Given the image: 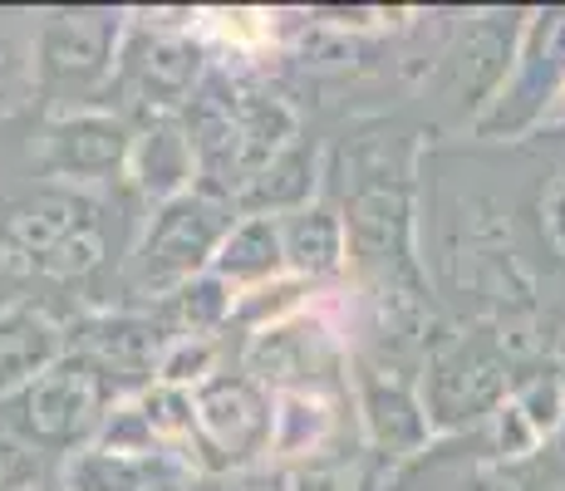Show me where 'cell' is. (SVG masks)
Returning a JSON list of instances; mask_svg holds the SVG:
<instances>
[{"label":"cell","mask_w":565,"mask_h":491,"mask_svg":"<svg viewBox=\"0 0 565 491\" xmlns=\"http://www.w3.org/2000/svg\"><path fill=\"white\" fill-rule=\"evenodd\" d=\"M108 266V212L94 192L35 188L0 212V270L10 280H89Z\"/></svg>","instance_id":"6da1fadb"},{"label":"cell","mask_w":565,"mask_h":491,"mask_svg":"<svg viewBox=\"0 0 565 491\" xmlns=\"http://www.w3.org/2000/svg\"><path fill=\"white\" fill-rule=\"evenodd\" d=\"M114 403H118L114 384L84 354L64 349L35 384H25L15 398L0 403V423L15 428L30 447H40L50 462L54 457L64 462V457L84 452L99 438Z\"/></svg>","instance_id":"7a4b0ae2"},{"label":"cell","mask_w":565,"mask_h":491,"mask_svg":"<svg viewBox=\"0 0 565 491\" xmlns=\"http://www.w3.org/2000/svg\"><path fill=\"white\" fill-rule=\"evenodd\" d=\"M124 15L118 10H50L35 25L30 50V79L50 114L70 108H99L114 84L118 45H124Z\"/></svg>","instance_id":"3957f363"},{"label":"cell","mask_w":565,"mask_h":491,"mask_svg":"<svg viewBox=\"0 0 565 491\" xmlns=\"http://www.w3.org/2000/svg\"><path fill=\"white\" fill-rule=\"evenodd\" d=\"M206 84V45L192 30L168 25V20H143V25L124 30L114 64L118 114L134 128L158 124V118H182V108L198 98Z\"/></svg>","instance_id":"277c9868"},{"label":"cell","mask_w":565,"mask_h":491,"mask_svg":"<svg viewBox=\"0 0 565 491\" xmlns=\"http://www.w3.org/2000/svg\"><path fill=\"white\" fill-rule=\"evenodd\" d=\"M232 222H236V206L206 188H192L172 196V202L153 206L143 226V242L134 246V286L162 300L168 290L206 276L222 236L232 232Z\"/></svg>","instance_id":"5b68a950"},{"label":"cell","mask_w":565,"mask_h":491,"mask_svg":"<svg viewBox=\"0 0 565 491\" xmlns=\"http://www.w3.org/2000/svg\"><path fill=\"white\" fill-rule=\"evenodd\" d=\"M565 98V10H536L521 20L502 89L477 118L482 138H521L536 124H546L551 108Z\"/></svg>","instance_id":"8992f818"},{"label":"cell","mask_w":565,"mask_h":491,"mask_svg":"<svg viewBox=\"0 0 565 491\" xmlns=\"http://www.w3.org/2000/svg\"><path fill=\"white\" fill-rule=\"evenodd\" d=\"M270 408L266 393L242 369H216L206 384L192 388V462L202 467H246L270 452Z\"/></svg>","instance_id":"52a82bcc"},{"label":"cell","mask_w":565,"mask_h":491,"mask_svg":"<svg viewBox=\"0 0 565 491\" xmlns=\"http://www.w3.org/2000/svg\"><path fill=\"white\" fill-rule=\"evenodd\" d=\"M128 148H134V124L118 108H70V114H50L40 138V172L50 188L89 192L124 178Z\"/></svg>","instance_id":"ba28073f"},{"label":"cell","mask_w":565,"mask_h":491,"mask_svg":"<svg viewBox=\"0 0 565 491\" xmlns=\"http://www.w3.org/2000/svg\"><path fill=\"white\" fill-rule=\"evenodd\" d=\"M334 369H340V344L330 320L315 310L252 334L242 359V374L266 393H324V378H334Z\"/></svg>","instance_id":"9c48e42d"},{"label":"cell","mask_w":565,"mask_h":491,"mask_svg":"<svg viewBox=\"0 0 565 491\" xmlns=\"http://www.w3.org/2000/svg\"><path fill=\"white\" fill-rule=\"evenodd\" d=\"M64 349L84 354L114 384L118 398H128V388H148L158 378L168 334L153 324V314H99V320H84Z\"/></svg>","instance_id":"30bf717a"},{"label":"cell","mask_w":565,"mask_h":491,"mask_svg":"<svg viewBox=\"0 0 565 491\" xmlns=\"http://www.w3.org/2000/svg\"><path fill=\"white\" fill-rule=\"evenodd\" d=\"M502 398H507V359L477 340H462L448 354H438L428 388H423L428 423H462L477 418V413L487 418Z\"/></svg>","instance_id":"8fae6325"},{"label":"cell","mask_w":565,"mask_h":491,"mask_svg":"<svg viewBox=\"0 0 565 491\" xmlns=\"http://www.w3.org/2000/svg\"><path fill=\"white\" fill-rule=\"evenodd\" d=\"M124 178L148 206H162V202H172V196L198 188V152H192V138H188V128H182V118H158V124L134 128V148H128Z\"/></svg>","instance_id":"7c38bea8"},{"label":"cell","mask_w":565,"mask_h":491,"mask_svg":"<svg viewBox=\"0 0 565 491\" xmlns=\"http://www.w3.org/2000/svg\"><path fill=\"white\" fill-rule=\"evenodd\" d=\"M64 491H188V462L168 452H84L60 462Z\"/></svg>","instance_id":"4fadbf2b"},{"label":"cell","mask_w":565,"mask_h":491,"mask_svg":"<svg viewBox=\"0 0 565 491\" xmlns=\"http://www.w3.org/2000/svg\"><path fill=\"white\" fill-rule=\"evenodd\" d=\"M280 250H286V276L320 290L324 280H340L350 266V232L344 216L324 202H306L280 216Z\"/></svg>","instance_id":"5bb4252c"},{"label":"cell","mask_w":565,"mask_h":491,"mask_svg":"<svg viewBox=\"0 0 565 491\" xmlns=\"http://www.w3.org/2000/svg\"><path fill=\"white\" fill-rule=\"evenodd\" d=\"M360 413H364V428L369 438L388 452H413L423 438H428V408L423 398L413 393V384L398 369H384V364H360Z\"/></svg>","instance_id":"9a60e30c"},{"label":"cell","mask_w":565,"mask_h":491,"mask_svg":"<svg viewBox=\"0 0 565 491\" xmlns=\"http://www.w3.org/2000/svg\"><path fill=\"white\" fill-rule=\"evenodd\" d=\"M64 354V330L35 305H10L0 310V403L15 398L25 384Z\"/></svg>","instance_id":"2e32d148"},{"label":"cell","mask_w":565,"mask_h":491,"mask_svg":"<svg viewBox=\"0 0 565 491\" xmlns=\"http://www.w3.org/2000/svg\"><path fill=\"white\" fill-rule=\"evenodd\" d=\"M212 276L232 295L256 290L266 280L286 276V250H280V216H242L236 212L232 232L222 236L212 256Z\"/></svg>","instance_id":"e0dca14e"},{"label":"cell","mask_w":565,"mask_h":491,"mask_svg":"<svg viewBox=\"0 0 565 491\" xmlns=\"http://www.w3.org/2000/svg\"><path fill=\"white\" fill-rule=\"evenodd\" d=\"M232 300L236 295L206 270V276L188 280V286L168 290L153 305V324L172 340H216L232 324Z\"/></svg>","instance_id":"ac0fdd59"},{"label":"cell","mask_w":565,"mask_h":491,"mask_svg":"<svg viewBox=\"0 0 565 491\" xmlns=\"http://www.w3.org/2000/svg\"><path fill=\"white\" fill-rule=\"evenodd\" d=\"M334 428V408L324 393H276L270 408V452L306 457L315 452Z\"/></svg>","instance_id":"d6986e66"},{"label":"cell","mask_w":565,"mask_h":491,"mask_svg":"<svg viewBox=\"0 0 565 491\" xmlns=\"http://www.w3.org/2000/svg\"><path fill=\"white\" fill-rule=\"evenodd\" d=\"M138 413H143L148 433H153V442L162 452L182 457V462H192V393L188 388H172V384H148L134 393Z\"/></svg>","instance_id":"ffe728a7"},{"label":"cell","mask_w":565,"mask_h":491,"mask_svg":"<svg viewBox=\"0 0 565 491\" xmlns=\"http://www.w3.org/2000/svg\"><path fill=\"white\" fill-rule=\"evenodd\" d=\"M310 300H315V286H306V280H296V276H276V280H266V286L236 295L232 324L260 334V330H270V324H286V320H296V314H306Z\"/></svg>","instance_id":"44dd1931"},{"label":"cell","mask_w":565,"mask_h":491,"mask_svg":"<svg viewBox=\"0 0 565 491\" xmlns=\"http://www.w3.org/2000/svg\"><path fill=\"white\" fill-rule=\"evenodd\" d=\"M276 35V15L270 10H202L198 15V40L232 54H256Z\"/></svg>","instance_id":"7402d4cb"},{"label":"cell","mask_w":565,"mask_h":491,"mask_svg":"<svg viewBox=\"0 0 565 491\" xmlns=\"http://www.w3.org/2000/svg\"><path fill=\"white\" fill-rule=\"evenodd\" d=\"M507 398H512L521 418L541 433V442L561 433V423H565V378H561V369H536V374H526L521 384L507 388Z\"/></svg>","instance_id":"603a6c76"},{"label":"cell","mask_w":565,"mask_h":491,"mask_svg":"<svg viewBox=\"0 0 565 491\" xmlns=\"http://www.w3.org/2000/svg\"><path fill=\"white\" fill-rule=\"evenodd\" d=\"M216 374V340H172L162 349V364H158V384L172 388H198Z\"/></svg>","instance_id":"cb8c5ba5"},{"label":"cell","mask_w":565,"mask_h":491,"mask_svg":"<svg viewBox=\"0 0 565 491\" xmlns=\"http://www.w3.org/2000/svg\"><path fill=\"white\" fill-rule=\"evenodd\" d=\"M487 433H492V452L507 457V462H521V457H531L541 447V433L521 418L512 398H502L492 413H487Z\"/></svg>","instance_id":"d4e9b609"},{"label":"cell","mask_w":565,"mask_h":491,"mask_svg":"<svg viewBox=\"0 0 565 491\" xmlns=\"http://www.w3.org/2000/svg\"><path fill=\"white\" fill-rule=\"evenodd\" d=\"M536 232L551 256L565 266V168L551 172V182L536 196Z\"/></svg>","instance_id":"484cf974"},{"label":"cell","mask_w":565,"mask_h":491,"mask_svg":"<svg viewBox=\"0 0 565 491\" xmlns=\"http://www.w3.org/2000/svg\"><path fill=\"white\" fill-rule=\"evenodd\" d=\"M20 491H64V482H60V467H54V472H50V477H40V482L20 487Z\"/></svg>","instance_id":"4316f807"},{"label":"cell","mask_w":565,"mask_h":491,"mask_svg":"<svg viewBox=\"0 0 565 491\" xmlns=\"http://www.w3.org/2000/svg\"><path fill=\"white\" fill-rule=\"evenodd\" d=\"M561 438H565V423H561Z\"/></svg>","instance_id":"83f0119b"},{"label":"cell","mask_w":565,"mask_h":491,"mask_svg":"<svg viewBox=\"0 0 565 491\" xmlns=\"http://www.w3.org/2000/svg\"><path fill=\"white\" fill-rule=\"evenodd\" d=\"M561 104H565V98H561Z\"/></svg>","instance_id":"f1b7e54d"}]
</instances>
